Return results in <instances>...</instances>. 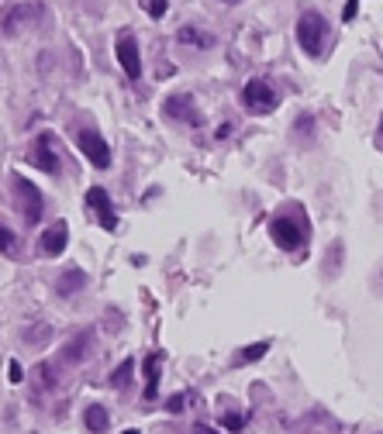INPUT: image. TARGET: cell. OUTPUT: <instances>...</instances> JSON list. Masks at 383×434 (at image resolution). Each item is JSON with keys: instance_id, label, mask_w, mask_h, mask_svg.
Returning <instances> with one entry per match:
<instances>
[{"instance_id": "14", "label": "cell", "mask_w": 383, "mask_h": 434, "mask_svg": "<svg viewBox=\"0 0 383 434\" xmlns=\"http://www.w3.org/2000/svg\"><path fill=\"white\" fill-rule=\"evenodd\" d=\"M83 424H87V431L90 434H104L107 428H111V414H107V407H100V403L87 407V410H83Z\"/></svg>"}, {"instance_id": "17", "label": "cell", "mask_w": 383, "mask_h": 434, "mask_svg": "<svg viewBox=\"0 0 383 434\" xmlns=\"http://www.w3.org/2000/svg\"><path fill=\"white\" fill-rule=\"evenodd\" d=\"M87 348H90V331H83L80 338H73V342L66 345V358H70V362H76V358H87Z\"/></svg>"}, {"instance_id": "25", "label": "cell", "mask_w": 383, "mask_h": 434, "mask_svg": "<svg viewBox=\"0 0 383 434\" xmlns=\"http://www.w3.org/2000/svg\"><path fill=\"white\" fill-rule=\"evenodd\" d=\"M242 424H245V417H238V414H228V417H225V428H231V431H238Z\"/></svg>"}, {"instance_id": "1", "label": "cell", "mask_w": 383, "mask_h": 434, "mask_svg": "<svg viewBox=\"0 0 383 434\" xmlns=\"http://www.w3.org/2000/svg\"><path fill=\"white\" fill-rule=\"evenodd\" d=\"M325 31H328V24H325V17H321L318 10H304V14H300V21H297V42H300V49H304L307 56H321V49H325Z\"/></svg>"}, {"instance_id": "5", "label": "cell", "mask_w": 383, "mask_h": 434, "mask_svg": "<svg viewBox=\"0 0 383 434\" xmlns=\"http://www.w3.org/2000/svg\"><path fill=\"white\" fill-rule=\"evenodd\" d=\"M163 110H166V117H173V121H184V124H204V114L197 110L193 97H187V93H173V97H166V100H163Z\"/></svg>"}, {"instance_id": "9", "label": "cell", "mask_w": 383, "mask_h": 434, "mask_svg": "<svg viewBox=\"0 0 383 434\" xmlns=\"http://www.w3.org/2000/svg\"><path fill=\"white\" fill-rule=\"evenodd\" d=\"M87 207L97 210V221L107 228V231H114L117 228V217H114V203H111V197H107V190H100V186H90L87 190Z\"/></svg>"}, {"instance_id": "3", "label": "cell", "mask_w": 383, "mask_h": 434, "mask_svg": "<svg viewBox=\"0 0 383 434\" xmlns=\"http://www.w3.org/2000/svg\"><path fill=\"white\" fill-rule=\"evenodd\" d=\"M76 145H80V152L94 162L97 169H107V166H111V145L104 142V135H97L90 128H80V131H76Z\"/></svg>"}, {"instance_id": "21", "label": "cell", "mask_w": 383, "mask_h": 434, "mask_svg": "<svg viewBox=\"0 0 383 434\" xmlns=\"http://www.w3.org/2000/svg\"><path fill=\"white\" fill-rule=\"evenodd\" d=\"M142 7L152 14V17H163L170 10V0H142Z\"/></svg>"}, {"instance_id": "7", "label": "cell", "mask_w": 383, "mask_h": 434, "mask_svg": "<svg viewBox=\"0 0 383 434\" xmlns=\"http://www.w3.org/2000/svg\"><path fill=\"white\" fill-rule=\"evenodd\" d=\"M114 56H117L124 76H131V80L142 76V56H138V45H135V38H131L128 31L117 35V49H114Z\"/></svg>"}, {"instance_id": "11", "label": "cell", "mask_w": 383, "mask_h": 434, "mask_svg": "<svg viewBox=\"0 0 383 434\" xmlns=\"http://www.w3.org/2000/svg\"><path fill=\"white\" fill-rule=\"evenodd\" d=\"M35 166L45 169L49 176H59V159H56V152H52V138H49V135H42V138L35 142Z\"/></svg>"}, {"instance_id": "16", "label": "cell", "mask_w": 383, "mask_h": 434, "mask_svg": "<svg viewBox=\"0 0 383 434\" xmlns=\"http://www.w3.org/2000/svg\"><path fill=\"white\" fill-rule=\"evenodd\" d=\"M270 351V342H256V345H245L235 355V365H245V362H259L263 355Z\"/></svg>"}, {"instance_id": "19", "label": "cell", "mask_w": 383, "mask_h": 434, "mask_svg": "<svg viewBox=\"0 0 383 434\" xmlns=\"http://www.w3.org/2000/svg\"><path fill=\"white\" fill-rule=\"evenodd\" d=\"M49 335H52V324H35V328H24V335H21V338H24L28 345H42Z\"/></svg>"}, {"instance_id": "4", "label": "cell", "mask_w": 383, "mask_h": 434, "mask_svg": "<svg viewBox=\"0 0 383 434\" xmlns=\"http://www.w3.org/2000/svg\"><path fill=\"white\" fill-rule=\"evenodd\" d=\"M242 103H245V110H252V114H270V110H277V93L270 90V83H263V80H249L245 90H242Z\"/></svg>"}, {"instance_id": "6", "label": "cell", "mask_w": 383, "mask_h": 434, "mask_svg": "<svg viewBox=\"0 0 383 434\" xmlns=\"http://www.w3.org/2000/svg\"><path fill=\"white\" fill-rule=\"evenodd\" d=\"M38 17H42V7H38V3H17V7L3 10V17H0V31H3V35H17L21 28H28V24L38 21Z\"/></svg>"}, {"instance_id": "10", "label": "cell", "mask_w": 383, "mask_h": 434, "mask_svg": "<svg viewBox=\"0 0 383 434\" xmlns=\"http://www.w3.org/2000/svg\"><path fill=\"white\" fill-rule=\"evenodd\" d=\"M66 242H70V228H66V221H56V224L42 235L38 252H42V256H49V259H56V256H63V252H66Z\"/></svg>"}, {"instance_id": "18", "label": "cell", "mask_w": 383, "mask_h": 434, "mask_svg": "<svg viewBox=\"0 0 383 434\" xmlns=\"http://www.w3.org/2000/svg\"><path fill=\"white\" fill-rule=\"evenodd\" d=\"M177 38H180L184 45H197V49H211V38H207V35H200L197 28H180V31H177Z\"/></svg>"}, {"instance_id": "23", "label": "cell", "mask_w": 383, "mask_h": 434, "mask_svg": "<svg viewBox=\"0 0 383 434\" xmlns=\"http://www.w3.org/2000/svg\"><path fill=\"white\" fill-rule=\"evenodd\" d=\"M7 372H10V383H24V369H21V362H10Z\"/></svg>"}, {"instance_id": "26", "label": "cell", "mask_w": 383, "mask_h": 434, "mask_svg": "<svg viewBox=\"0 0 383 434\" xmlns=\"http://www.w3.org/2000/svg\"><path fill=\"white\" fill-rule=\"evenodd\" d=\"M197 434H218L214 428H207V424H197Z\"/></svg>"}, {"instance_id": "12", "label": "cell", "mask_w": 383, "mask_h": 434, "mask_svg": "<svg viewBox=\"0 0 383 434\" xmlns=\"http://www.w3.org/2000/svg\"><path fill=\"white\" fill-rule=\"evenodd\" d=\"M87 286V272L83 269H66L59 279H56V293L59 297H73L76 290H83Z\"/></svg>"}, {"instance_id": "27", "label": "cell", "mask_w": 383, "mask_h": 434, "mask_svg": "<svg viewBox=\"0 0 383 434\" xmlns=\"http://www.w3.org/2000/svg\"><path fill=\"white\" fill-rule=\"evenodd\" d=\"M380 131H383V121H380Z\"/></svg>"}, {"instance_id": "22", "label": "cell", "mask_w": 383, "mask_h": 434, "mask_svg": "<svg viewBox=\"0 0 383 434\" xmlns=\"http://www.w3.org/2000/svg\"><path fill=\"white\" fill-rule=\"evenodd\" d=\"M356 14H359V0H345V7H342V21H356Z\"/></svg>"}, {"instance_id": "28", "label": "cell", "mask_w": 383, "mask_h": 434, "mask_svg": "<svg viewBox=\"0 0 383 434\" xmlns=\"http://www.w3.org/2000/svg\"><path fill=\"white\" fill-rule=\"evenodd\" d=\"M228 3H235V0H228Z\"/></svg>"}, {"instance_id": "13", "label": "cell", "mask_w": 383, "mask_h": 434, "mask_svg": "<svg viewBox=\"0 0 383 434\" xmlns=\"http://www.w3.org/2000/svg\"><path fill=\"white\" fill-rule=\"evenodd\" d=\"M159 365H163V355L159 351H152V355H145V400H156V393H159Z\"/></svg>"}, {"instance_id": "20", "label": "cell", "mask_w": 383, "mask_h": 434, "mask_svg": "<svg viewBox=\"0 0 383 434\" xmlns=\"http://www.w3.org/2000/svg\"><path fill=\"white\" fill-rule=\"evenodd\" d=\"M0 252L3 256H17V235L10 228H3V224H0Z\"/></svg>"}, {"instance_id": "24", "label": "cell", "mask_w": 383, "mask_h": 434, "mask_svg": "<svg viewBox=\"0 0 383 434\" xmlns=\"http://www.w3.org/2000/svg\"><path fill=\"white\" fill-rule=\"evenodd\" d=\"M166 410H170V414H180V410H184V397H170V400H166Z\"/></svg>"}, {"instance_id": "2", "label": "cell", "mask_w": 383, "mask_h": 434, "mask_svg": "<svg viewBox=\"0 0 383 434\" xmlns=\"http://www.w3.org/2000/svg\"><path fill=\"white\" fill-rule=\"evenodd\" d=\"M14 200H17V210L24 217V224H38L42 214H45V200L38 193L35 183H28L24 176H14Z\"/></svg>"}, {"instance_id": "8", "label": "cell", "mask_w": 383, "mask_h": 434, "mask_svg": "<svg viewBox=\"0 0 383 434\" xmlns=\"http://www.w3.org/2000/svg\"><path fill=\"white\" fill-rule=\"evenodd\" d=\"M270 238L284 249V252H293V249H300V228L290 221V217H273L270 221Z\"/></svg>"}, {"instance_id": "15", "label": "cell", "mask_w": 383, "mask_h": 434, "mask_svg": "<svg viewBox=\"0 0 383 434\" xmlns=\"http://www.w3.org/2000/svg\"><path fill=\"white\" fill-rule=\"evenodd\" d=\"M131 372H135V358H124V362L111 372V386H114V390H124V386L131 383Z\"/></svg>"}]
</instances>
